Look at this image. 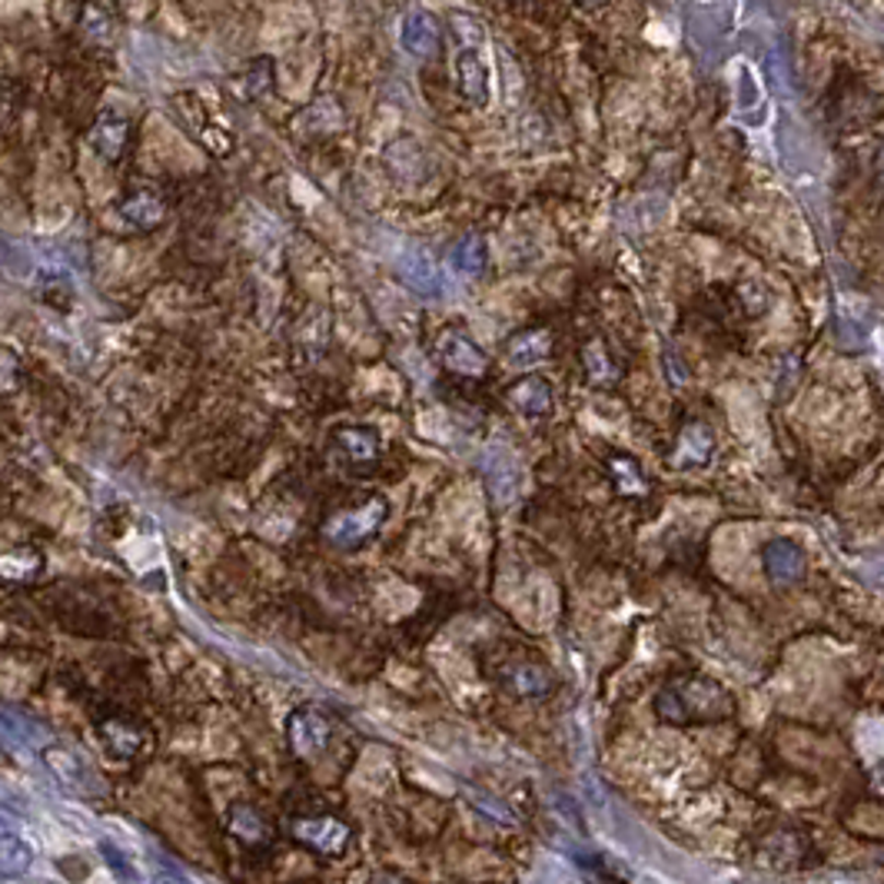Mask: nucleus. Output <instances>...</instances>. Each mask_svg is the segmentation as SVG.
<instances>
[{
    "instance_id": "nucleus-21",
    "label": "nucleus",
    "mask_w": 884,
    "mask_h": 884,
    "mask_svg": "<svg viewBox=\"0 0 884 884\" xmlns=\"http://www.w3.org/2000/svg\"><path fill=\"white\" fill-rule=\"evenodd\" d=\"M104 739L114 749V755H123V758L140 749V735H137V729L127 726V721H107V726H104Z\"/></svg>"
},
{
    "instance_id": "nucleus-11",
    "label": "nucleus",
    "mask_w": 884,
    "mask_h": 884,
    "mask_svg": "<svg viewBox=\"0 0 884 884\" xmlns=\"http://www.w3.org/2000/svg\"><path fill=\"white\" fill-rule=\"evenodd\" d=\"M333 439L353 465H373L382 452L379 433L366 429V426H343V429H337Z\"/></svg>"
},
{
    "instance_id": "nucleus-10",
    "label": "nucleus",
    "mask_w": 884,
    "mask_h": 884,
    "mask_svg": "<svg viewBox=\"0 0 884 884\" xmlns=\"http://www.w3.org/2000/svg\"><path fill=\"white\" fill-rule=\"evenodd\" d=\"M509 403L522 413V416H545L552 410V386L542 376H522L516 379L509 389Z\"/></svg>"
},
{
    "instance_id": "nucleus-26",
    "label": "nucleus",
    "mask_w": 884,
    "mask_h": 884,
    "mask_svg": "<svg viewBox=\"0 0 884 884\" xmlns=\"http://www.w3.org/2000/svg\"><path fill=\"white\" fill-rule=\"evenodd\" d=\"M582 4H602V0H582Z\"/></svg>"
},
{
    "instance_id": "nucleus-3",
    "label": "nucleus",
    "mask_w": 884,
    "mask_h": 884,
    "mask_svg": "<svg viewBox=\"0 0 884 884\" xmlns=\"http://www.w3.org/2000/svg\"><path fill=\"white\" fill-rule=\"evenodd\" d=\"M382 519H386V499L373 496L356 509H343V512L330 516L323 526V535L340 549H356L382 526Z\"/></svg>"
},
{
    "instance_id": "nucleus-4",
    "label": "nucleus",
    "mask_w": 884,
    "mask_h": 884,
    "mask_svg": "<svg viewBox=\"0 0 884 884\" xmlns=\"http://www.w3.org/2000/svg\"><path fill=\"white\" fill-rule=\"evenodd\" d=\"M330 718L323 711H316V708H296L290 715V726H286V735H290V745L299 758H313L327 749L330 742Z\"/></svg>"
},
{
    "instance_id": "nucleus-6",
    "label": "nucleus",
    "mask_w": 884,
    "mask_h": 884,
    "mask_svg": "<svg viewBox=\"0 0 884 884\" xmlns=\"http://www.w3.org/2000/svg\"><path fill=\"white\" fill-rule=\"evenodd\" d=\"M290 828L296 841L319 854H343V848L350 845V828L337 818H296Z\"/></svg>"
},
{
    "instance_id": "nucleus-5",
    "label": "nucleus",
    "mask_w": 884,
    "mask_h": 884,
    "mask_svg": "<svg viewBox=\"0 0 884 884\" xmlns=\"http://www.w3.org/2000/svg\"><path fill=\"white\" fill-rule=\"evenodd\" d=\"M439 360H443V366H446L449 373L465 376V379H482V376H486V369H490V356L482 353V350H479L465 333H459V330L443 333V340H439Z\"/></svg>"
},
{
    "instance_id": "nucleus-25",
    "label": "nucleus",
    "mask_w": 884,
    "mask_h": 884,
    "mask_svg": "<svg viewBox=\"0 0 884 884\" xmlns=\"http://www.w3.org/2000/svg\"><path fill=\"white\" fill-rule=\"evenodd\" d=\"M874 170H877V184L884 187V143H881V150H877V160H874Z\"/></svg>"
},
{
    "instance_id": "nucleus-14",
    "label": "nucleus",
    "mask_w": 884,
    "mask_h": 884,
    "mask_svg": "<svg viewBox=\"0 0 884 884\" xmlns=\"http://www.w3.org/2000/svg\"><path fill=\"white\" fill-rule=\"evenodd\" d=\"M552 350V333L549 330H522L506 343V360L512 366H535L545 360Z\"/></svg>"
},
{
    "instance_id": "nucleus-19",
    "label": "nucleus",
    "mask_w": 884,
    "mask_h": 884,
    "mask_svg": "<svg viewBox=\"0 0 884 884\" xmlns=\"http://www.w3.org/2000/svg\"><path fill=\"white\" fill-rule=\"evenodd\" d=\"M0 848H4V861H0V868H4V874H8V877L24 874V871L31 868V861H34V848H31L24 838H17L14 832H4V841H0Z\"/></svg>"
},
{
    "instance_id": "nucleus-18",
    "label": "nucleus",
    "mask_w": 884,
    "mask_h": 884,
    "mask_svg": "<svg viewBox=\"0 0 884 884\" xmlns=\"http://www.w3.org/2000/svg\"><path fill=\"white\" fill-rule=\"evenodd\" d=\"M582 363H586L589 379H592L596 386H609V382L618 379V366L612 363V356H609V350L602 346V340H592V343L582 350Z\"/></svg>"
},
{
    "instance_id": "nucleus-20",
    "label": "nucleus",
    "mask_w": 884,
    "mask_h": 884,
    "mask_svg": "<svg viewBox=\"0 0 884 884\" xmlns=\"http://www.w3.org/2000/svg\"><path fill=\"white\" fill-rule=\"evenodd\" d=\"M80 31H84L91 40L104 44V40H110V34H114V21H110V14L97 4V0H87L84 11H80Z\"/></svg>"
},
{
    "instance_id": "nucleus-13",
    "label": "nucleus",
    "mask_w": 884,
    "mask_h": 884,
    "mask_svg": "<svg viewBox=\"0 0 884 884\" xmlns=\"http://www.w3.org/2000/svg\"><path fill=\"white\" fill-rule=\"evenodd\" d=\"M120 216L130 226H137V229H153V226H160V223L167 220V207H164V200H160L156 193L140 190V193H133V197H127L120 203Z\"/></svg>"
},
{
    "instance_id": "nucleus-1",
    "label": "nucleus",
    "mask_w": 884,
    "mask_h": 884,
    "mask_svg": "<svg viewBox=\"0 0 884 884\" xmlns=\"http://www.w3.org/2000/svg\"><path fill=\"white\" fill-rule=\"evenodd\" d=\"M656 711L669 726H708L735 711L732 695L708 679H679L659 692Z\"/></svg>"
},
{
    "instance_id": "nucleus-24",
    "label": "nucleus",
    "mask_w": 884,
    "mask_h": 884,
    "mask_svg": "<svg viewBox=\"0 0 884 884\" xmlns=\"http://www.w3.org/2000/svg\"><path fill=\"white\" fill-rule=\"evenodd\" d=\"M150 884H193V881L184 874H174V871H153Z\"/></svg>"
},
{
    "instance_id": "nucleus-9",
    "label": "nucleus",
    "mask_w": 884,
    "mask_h": 884,
    "mask_svg": "<svg viewBox=\"0 0 884 884\" xmlns=\"http://www.w3.org/2000/svg\"><path fill=\"white\" fill-rule=\"evenodd\" d=\"M765 569L781 586L798 582L801 573H805V555H801V549L791 539H775L765 545Z\"/></svg>"
},
{
    "instance_id": "nucleus-17",
    "label": "nucleus",
    "mask_w": 884,
    "mask_h": 884,
    "mask_svg": "<svg viewBox=\"0 0 884 884\" xmlns=\"http://www.w3.org/2000/svg\"><path fill=\"white\" fill-rule=\"evenodd\" d=\"M609 469H612V479L622 496H646L649 482L641 475V469L628 459V456H612L609 459Z\"/></svg>"
},
{
    "instance_id": "nucleus-12",
    "label": "nucleus",
    "mask_w": 884,
    "mask_h": 884,
    "mask_svg": "<svg viewBox=\"0 0 884 884\" xmlns=\"http://www.w3.org/2000/svg\"><path fill=\"white\" fill-rule=\"evenodd\" d=\"M399 276H403L413 290L426 293V296H436L443 290L439 267L423 250H406L403 257H399Z\"/></svg>"
},
{
    "instance_id": "nucleus-22",
    "label": "nucleus",
    "mask_w": 884,
    "mask_h": 884,
    "mask_svg": "<svg viewBox=\"0 0 884 884\" xmlns=\"http://www.w3.org/2000/svg\"><path fill=\"white\" fill-rule=\"evenodd\" d=\"M233 835H236V838H244V841H250V845L270 841L267 825H263L250 809H236V812H233Z\"/></svg>"
},
{
    "instance_id": "nucleus-15",
    "label": "nucleus",
    "mask_w": 884,
    "mask_h": 884,
    "mask_svg": "<svg viewBox=\"0 0 884 884\" xmlns=\"http://www.w3.org/2000/svg\"><path fill=\"white\" fill-rule=\"evenodd\" d=\"M490 263V250H486V239L482 236H462L452 244L449 250V267L462 276H479L482 270H486Z\"/></svg>"
},
{
    "instance_id": "nucleus-16",
    "label": "nucleus",
    "mask_w": 884,
    "mask_h": 884,
    "mask_svg": "<svg viewBox=\"0 0 884 884\" xmlns=\"http://www.w3.org/2000/svg\"><path fill=\"white\" fill-rule=\"evenodd\" d=\"M711 449H715L711 433H708L702 423H688V426L682 429V436H679L675 462H679V465H702V462H708Z\"/></svg>"
},
{
    "instance_id": "nucleus-23",
    "label": "nucleus",
    "mask_w": 884,
    "mask_h": 884,
    "mask_svg": "<svg viewBox=\"0 0 884 884\" xmlns=\"http://www.w3.org/2000/svg\"><path fill=\"white\" fill-rule=\"evenodd\" d=\"M101 851H104L107 864H110V868H114V871L120 874V881H127V884H133V881H137V871H133V864H130V861H127V858H123V854H120V851H117L114 845H107V841H104V845H101Z\"/></svg>"
},
{
    "instance_id": "nucleus-2",
    "label": "nucleus",
    "mask_w": 884,
    "mask_h": 884,
    "mask_svg": "<svg viewBox=\"0 0 884 884\" xmlns=\"http://www.w3.org/2000/svg\"><path fill=\"white\" fill-rule=\"evenodd\" d=\"M449 21H452L456 37L462 40V50L456 54L459 94L472 107H486L490 104V67H486V57H482V44H486V34H482V24L472 14L456 11Z\"/></svg>"
},
{
    "instance_id": "nucleus-7",
    "label": "nucleus",
    "mask_w": 884,
    "mask_h": 884,
    "mask_svg": "<svg viewBox=\"0 0 884 884\" xmlns=\"http://www.w3.org/2000/svg\"><path fill=\"white\" fill-rule=\"evenodd\" d=\"M127 140H130V120L120 117L117 110H104L91 130V146L107 160V164H117L127 150Z\"/></svg>"
},
{
    "instance_id": "nucleus-8",
    "label": "nucleus",
    "mask_w": 884,
    "mask_h": 884,
    "mask_svg": "<svg viewBox=\"0 0 884 884\" xmlns=\"http://www.w3.org/2000/svg\"><path fill=\"white\" fill-rule=\"evenodd\" d=\"M403 47L413 54V57H433L443 44V31H439V21L429 14V11H413L406 21H403V34H399Z\"/></svg>"
}]
</instances>
